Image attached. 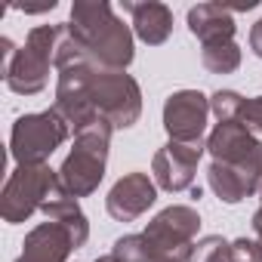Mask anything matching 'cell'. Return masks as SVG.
Here are the masks:
<instances>
[{"instance_id":"obj_1","label":"cell","mask_w":262,"mask_h":262,"mask_svg":"<svg viewBox=\"0 0 262 262\" xmlns=\"http://www.w3.org/2000/svg\"><path fill=\"white\" fill-rule=\"evenodd\" d=\"M53 108L71 133H80L96 120H108L114 129H129L142 117V90L126 71L77 62L59 71Z\"/></svg>"},{"instance_id":"obj_2","label":"cell","mask_w":262,"mask_h":262,"mask_svg":"<svg viewBox=\"0 0 262 262\" xmlns=\"http://www.w3.org/2000/svg\"><path fill=\"white\" fill-rule=\"evenodd\" d=\"M65 25L86 62L93 65L126 71V65L136 59L133 31L129 25H123V19L114 16L108 0H74L71 19Z\"/></svg>"},{"instance_id":"obj_3","label":"cell","mask_w":262,"mask_h":262,"mask_svg":"<svg viewBox=\"0 0 262 262\" xmlns=\"http://www.w3.org/2000/svg\"><path fill=\"white\" fill-rule=\"evenodd\" d=\"M111 133H114V126L108 120H96L83 126L80 133H74V145L59 167V188L68 198H90L102 185Z\"/></svg>"},{"instance_id":"obj_4","label":"cell","mask_w":262,"mask_h":262,"mask_svg":"<svg viewBox=\"0 0 262 262\" xmlns=\"http://www.w3.org/2000/svg\"><path fill=\"white\" fill-rule=\"evenodd\" d=\"M59 25H37L28 31L25 47H19L10 71L4 74L7 86L16 96H37L50 83V68H56Z\"/></svg>"},{"instance_id":"obj_5","label":"cell","mask_w":262,"mask_h":262,"mask_svg":"<svg viewBox=\"0 0 262 262\" xmlns=\"http://www.w3.org/2000/svg\"><path fill=\"white\" fill-rule=\"evenodd\" d=\"M56 188H59V170H53L50 164L16 167L7 179L4 194H0V216L10 225L28 222L37 210H43V204Z\"/></svg>"},{"instance_id":"obj_6","label":"cell","mask_w":262,"mask_h":262,"mask_svg":"<svg viewBox=\"0 0 262 262\" xmlns=\"http://www.w3.org/2000/svg\"><path fill=\"white\" fill-rule=\"evenodd\" d=\"M74 136L71 126L62 120L56 108L37 111V114H22L13 123V136H10V155L19 167L25 164H47L62 142Z\"/></svg>"},{"instance_id":"obj_7","label":"cell","mask_w":262,"mask_h":262,"mask_svg":"<svg viewBox=\"0 0 262 262\" xmlns=\"http://www.w3.org/2000/svg\"><path fill=\"white\" fill-rule=\"evenodd\" d=\"M198 231H201V213L194 207H188V204H173V207L161 210L145 225L142 234L151 241L155 250L188 262L191 250L198 244Z\"/></svg>"},{"instance_id":"obj_8","label":"cell","mask_w":262,"mask_h":262,"mask_svg":"<svg viewBox=\"0 0 262 262\" xmlns=\"http://www.w3.org/2000/svg\"><path fill=\"white\" fill-rule=\"evenodd\" d=\"M207 117H210V96H204L201 90H176L164 102V129L170 142L201 145L207 133Z\"/></svg>"},{"instance_id":"obj_9","label":"cell","mask_w":262,"mask_h":262,"mask_svg":"<svg viewBox=\"0 0 262 262\" xmlns=\"http://www.w3.org/2000/svg\"><path fill=\"white\" fill-rule=\"evenodd\" d=\"M207 151L213 155V161L234 164V167H244L262 176V142L237 120L216 123V129L207 136Z\"/></svg>"},{"instance_id":"obj_10","label":"cell","mask_w":262,"mask_h":262,"mask_svg":"<svg viewBox=\"0 0 262 262\" xmlns=\"http://www.w3.org/2000/svg\"><path fill=\"white\" fill-rule=\"evenodd\" d=\"M207 151V145H188V142H167L155 161H151V176L158 182V188L176 194V191H188L194 188V173L201 164V155Z\"/></svg>"},{"instance_id":"obj_11","label":"cell","mask_w":262,"mask_h":262,"mask_svg":"<svg viewBox=\"0 0 262 262\" xmlns=\"http://www.w3.org/2000/svg\"><path fill=\"white\" fill-rule=\"evenodd\" d=\"M155 201H158V182L148 173H126L111 185V191L105 198V210L117 222H133Z\"/></svg>"},{"instance_id":"obj_12","label":"cell","mask_w":262,"mask_h":262,"mask_svg":"<svg viewBox=\"0 0 262 262\" xmlns=\"http://www.w3.org/2000/svg\"><path fill=\"white\" fill-rule=\"evenodd\" d=\"M71 250H77L74 247V237L62 225H56V222L47 219V222L34 225L25 234L22 253H19L16 262H68Z\"/></svg>"},{"instance_id":"obj_13","label":"cell","mask_w":262,"mask_h":262,"mask_svg":"<svg viewBox=\"0 0 262 262\" xmlns=\"http://www.w3.org/2000/svg\"><path fill=\"white\" fill-rule=\"evenodd\" d=\"M123 10L133 19V34L148 43V47H161L170 40L173 34V10L158 0H145V4H123Z\"/></svg>"},{"instance_id":"obj_14","label":"cell","mask_w":262,"mask_h":262,"mask_svg":"<svg viewBox=\"0 0 262 262\" xmlns=\"http://www.w3.org/2000/svg\"><path fill=\"white\" fill-rule=\"evenodd\" d=\"M207 182L222 204H241L244 198H250L262 188V176H256L244 167H234V164H222V161L210 164Z\"/></svg>"},{"instance_id":"obj_15","label":"cell","mask_w":262,"mask_h":262,"mask_svg":"<svg viewBox=\"0 0 262 262\" xmlns=\"http://www.w3.org/2000/svg\"><path fill=\"white\" fill-rule=\"evenodd\" d=\"M188 31L204 43H216V40H234V16L225 4H198L188 10Z\"/></svg>"},{"instance_id":"obj_16","label":"cell","mask_w":262,"mask_h":262,"mask_svg":"<svg viewBox=\"0 0 262 262\" xmlns=\"http://www.w3.org/2000/svg\"><path fill=\"white\" fill-rule=\"evenodd\" d=\"M40 213H43L50 222L62 225V228L74 237V247H83V244H86V237H90V219H86V213L80 210L77 198H68L62 188H56V191L50 194V201L43 204Z\"/></svg>"},{"instance_id":"obj_17","label":"cell","mask_w":262,"mask_h":262,"mask_svg":"<svg viewBox=\"0 0 262 262\" xmlns=\"http://www.w3.org/2000/svg\"><path fill=\"white\" fill-rule=\"evenodd\" d=\"M201 62L210 74H231L241 68V47L234 40H216L201 47Z\"/></svg>"},{"instance_id":"obj_18","label":"cell","mask_w":262,"mask_h":262,"mask_svg":"<svg viewBox=\"0 0 262 262\" xmlns=\"http://www.w3.org/2000/svg\"><path fill=\"white\" fill-rule=\"evenodd\" d=\"M188 262H231V241L222 234H207L194 244Z\"/></svg>"},{"instance_id":"obj_19","label":"cell","mask_w":262,"mask_h":262,"mask_svg":"<svg viewBox=\"0 0 262 262\" xmlns=\"http://www.w3.org/2000/svg\"><path fill=\"white\" fill-rule=\"evenodd\" d=\"M241 105H244V96L234 93V90H216L210 96V114L222 123V120H237L241 114Z\"/></svg>"},{"instance_id":"obj_20","label":"cell","mask_w":262,"mask_h":262,"mask_svg":"<svg viewBox=\"0 0 262 262\" xmlns=\"http://www.w3.org/2000/svg\"><path fill=\"white\" fill-rule=\"evenodd\" d=\"M231 262H262V241L259 237L231 241Z\"/></svg>"},{"instance_id":"obj_21","label":"cell","mask_w":262,"mask_h":262,"mask_svg":"<svg viewBox=\"0 0 262 262\" xmlns=\"http://www.w3.org/2000/svg\"><path fill=\"white\" fill-rule=\"evenodd\" d=\"M237 123H244L250 133H262V96L244 99L241 114H237Z\"/></svg>"},{"instance_id":"obj_22","label":"cell","mask_w":262,"mask_h":262,"mask_svg":"<svg viewBox=\"0 0 262 262\" xmlns=\"http://www.w3.org/2000/svg\"><path fill=\"white\" fill-rule=\"evenodd\" d=\"M250 50H253V53L262 59V19H259V22L250 28Z\"/></svg>"},{"instance_id":"obj_23","label":"cell","mask_w":262,"mask_h":262,"mask_svg":"<svg viewBox=\"0 0 262 262\" xmlns=\"http://www.w3.org/2000/svg\"><path fill=\"white\" fill-rule=\"evenodd\" d=\"M259 198H262V188H259ZM253 231H256V237L262 241V204H259V210L253 213Z\"/></svg>"},{"instance_id":"obj_24","label":"cell","mask_w":262,"mask_h":262,"mask_svg":"<svg viewBox=\"0 0 262 262\" xmlns=\"http://www.w3.org/2000/svg\"><path fill=\"white\" fill-rule=\"evenodd\" d=\"M96 262H126V259H117V256H114V253H108V256H99V259H96Z\"/></svg>"}]
</instances>
